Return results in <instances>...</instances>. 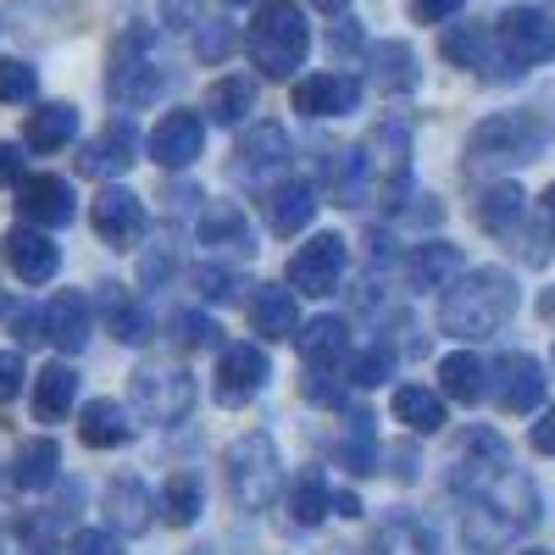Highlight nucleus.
<instances>
[{"instance_id":"nucleus-1","label":"nucleus","mask_w":555,"mask_h":555,"mask_svg":"<svg viewBox=\"0 0 555 555\" xmlns=\"http://www.w3.org/2000/svg\"><path fill=\"white\" fill-rule=\"evenodd\" d=\"M517 278L505 267H473L467 278H455L444 306H439V328L461 345H478V339H494L505 322L517 317Z\"/></svg>"},{"instance_id":"nucleus-2","label":"nucleus","mask_w":555,"mask_h":555,"mask_svg":"<svg viewBox=\"0 0 555 555\" xmlns=\"http://www.w3.org/2000/svg\"><path fill=\"white\" fill-rule=\"evenodd\" d=\"M411 183V133L400 122H378L361 139V156L350 162L345 206H400Z\"/></svg>"},{"instance_id":"nucleus-3","label":"nucleus","mask_w":555,"mask_h":555,"mask_svg":"<svg viewBox=\"0 0 555 555\" xmlns=\"http://www.w3.org/2000/svg\"><path fill=\"white\" fill-rule=\"evenodd\" d=\"M245 44H250V62L267 78H289L311 51V28H306L295 0H267V7L256 12V23H250V34H245Z\"/></svg>"},{"instance_id":"nucleus-4","label":"nucleus","mask_w":555,"mask_h":555,"mask_svg":"<svg viewBox=\"0 0 555 555\" xmlns=\"http://www.w3.org/2000/svg\"><path fill=\"white\" fill-rule=\"evenodd\" d=\"M539 151H544V128L522 112H505V117H489L473 128L467 172H512V167L539 162Z\"/></svg>"},{"instance_id":"nucleus-5","label":"nucleus","mask_w":555,"mask_h":555,"mask_svg":"<svg viewBox=\"0 0 555 555\" xmlns=\"http://www.w3.org/2000/svg\"><path fill=\"white\" fill-rule=\"evenodd\" d=\"M512 473H517L512 450H505V439L489 434V428H467L450 444V461H444V478L461 500H489Z\"/></svg>"},{"instance_id":"nucleus-6","label":"nucleus","mask_w":555,"mask_h":555,"mask_svg":"<svg viewBox=\"0 0 555 555\" xmlns=\"http://www.w3.org/2000/svg\"><path fill=\"white\" fill-rule=\"evenodd\" d=\"M228 489H234L240 512H267V505L284 494V461H278L272 434H245L228 450Z\"/></svg>"},{"instance_id":"nucleus-7","label":"nucleus","mask_w":555,"mask_h":555,"mask_svg":"<svg viewBox=\"0 0 555 555\" xmlns=\"http://www.w3.org/2000/svg\"><path fill=\"white\" fill-rule=\"evenodd\" d=\"M128 405L145 416V423L172 428L195 405V378L183 373V366H172V361H151V366H139V373L128 378Z\"/></svg>"},{"instance_id":"nucleus-8","label":"nucleus","mask_w":555,"mask_h":555,"mask_svg":"<svg viewBox=\"0 0 555 555\" xmlns=\"http://www.w3.org/2000/svg\"><path fill=\"white\" fill-rule=\"evenodd\" d=\"M162 73H156V62L145 56V34H122L117 39V51H112V73H106V95L122 106V112H139V106H151L156 95H162Z\"/></svg>"},{"instance_id":"nucleus-9","label":"nucleus","mask_w":555,"mask_h":555,"mask_svg":"<svg viewBox=\"0 0 555 555\" xmlns=\"http://www.w3.org/2000/svg\"><path fill=\"white\" fill-rule=\"evenodd\" d=\"M494 34H500V51H505V67L512 73L544 67L555 56V23L539 7H505Z\"/></svg>"},{"instance_id":"nucleus-10","label":"nucleus","mask_w":555,"mask_h":555,"mask_svg":"<svg viewBox=\"0 0 555 555\" xmlns=\"http://www.w3.org/2000/svg\"><path fill=\"white\" fill-rule=\"evenodd\" d=\"M339 278H345V240L339 234H317L289 261V289L295 295H317L322 300V295L339 289Z\"/></svg>"},{"instance_id":"nucleus-11","label":"nucleus","mask_w":555,"mask_h":555,"mask_svg":"<svg viewBox=\"0 0 555 555\" xmlns=\"http://www.w3.org/2000/svg\"><path fill=\"white\" fill-rule=\"evenodd\" d=\"M267 378H272V361L261 345H222V356H217V400L222 405L256 400L267 389Z\"/></svg>"},{"instance_id":"nucleus-12","label":"nucleus","mask_w":555,"mask_h":555,"mask_svg":"<svg viewBox=\"0 0 555 555\" xmlns=\"http://www.w3.org/2000/svg\"><path fill=\"white\" fill-rule=\"evenodd\" d=\"M201 151H206V122H201V112H167V117L151 128V156H156V167H167V172L201 162Z\"/></svg>"},{"instance_id":"nucleus-13","label":"nucleus","mask_w":555,"mask_h":555,"mask_svg":"<svg viewBox=\"0 0 555 555\" xmlns=\"http://www.w3.org/2000/svg\"><path fill=\"white\" fill-rule=\"evenodd\" d=\"M17 206H23V222H39V228H62L73 222L78 211V195L62 172H34L17 183Z\"/></svg>"},{"instance_id":"nucleus-14","label":"nucleus","mask_w":555,"mask_h":555,"mask_svg":"<svg viewBox=\"0 0 555 555\" xmlns=\"http://www.w3.org/2000/svg\"><path fill=\"white\" fill-rule=\"evenodd\" d=\"M494 395H500V411L505 416H528V411H539V400H544V366L533 361V356H522V350H512V356H500V366H494Z\"/></svg>"},{"instance_id":"nucleus-15","label":"nucleus","mask_w":555,"mask_h":555,"mask_svg":"<svg viewBox=\"0 0 555 555\" xmlns=\"http://www.w3.org/2000/svg\"><path fill=\"white\" fill-rule=\"evenodd\" d=\"M7 261H12V272L23 278V284H51L56 267H62V250L39 222H17L7 234Z\"/></svg>"},{"instance_id":"nucleus-16","label":"nucleus","mask_w":555,"mask_h":555,"mask_svg":"<svg viewBox=\"0 0 555 555\" xmlns=\"http://www.w3.org/2000/svg\"><path fill=\"white\" fill-rule=\"evenodd\" d=\"M95 234L112 245V250H133L145 240V201L133 190H101L95 201Z\"/></svg>"},{"instance_id":"nucleus-17","label":"nucleus","mask_w":555,"mask_h":555,"mask_svg":"<svg viewBox=\"0 0 555 555\" xmlns=\"http://www.w3.org/2000/svg\"><path fill=\"white\" fill-rule=\"evenodd\" d=\"M361 106V78L350 73H317L295 83V112L306 117H350Z\"/></svg>"},{"instance_id":"nucleus-18","label":"nucleus","mask_w":555,"mask_h":555,"mask_svg":"<svg viewBox=\"0 0 555 555\" xmlns=\"http://www.w3.org/2000/svg\"><path fill=\"white\" fill-rule=\"evenodd\" d=\"M261 211H267V228H272V234H278V240H289V234H300V228H311V217H317V195H311V183L289 178V183H272L267 201H261Z\"/></svg>"},{"instance_id":"nucleus-19","label":"nucleus","mask_w":555,"mask_h":555,"mask_svg":"<svg viewBox=\"0 0 555 555\" xmlns=\"http://www.w3.org/2000/svg\"><path fill=\"white\" fill-rule=\"evenodd\" d=\"M494 39H500V34H489L483 23H455V28H444L439 51H444L455 67H473V73L500 78L505 67H500V56H494Z\"/></svg>"},{"instance_id":"nucleus-20","label":"nucleus","mask_w":555,"mask_h":555,"mask_svg":"<svg viewBox=\"0 0 555 555\" xmlns=\"http://www.w3.org/2000/svg\"><path fill=\"white\" fill-rule=\"evenodd\" d=\"M240 162V178H267V172H278V167H289V133L278 128V122H256L245 139H240V151H234Z\"/></svg>"},{"instance_id":"nucleus-21","label":"nucleus","mask_w":555,"mask_h":555,"mask_svg":"<svg viewBox=\"0 0 555 555\" xmlns=\"http://www.w3.org/2000/svg\"><path fill=\"white\" fill-rule=\"evenodd\" d=\"M250 322L261 339H295L300 334V306H295V289H278V284H261L250 295Z\"/></svg>"},{"instance_id":"nucleus-22","label":"nucleus","mask_w":555,"mask_h":555,"mask_svg":"<svg viewBox=\"0 0 555 555\" xmlns=\"http://www.w3.org/2000/svg\"><path fill=\"white\" fill-rule=\"evenodd\" d=\"M78 439L89 450H122L133 439V423H128V411L117 400H89L78 411Z\"/></svg>"},{"instance_id":"nucleus-23","label":"nucleus","mask_w":555,"mask_h":555,"mask_svg":"<svg viewBox=\"0 0 555 555\" xmlns=\"http://www.w3.org/2000/svg\"><path fill=\"white\" fill-rule=\"evenodd\" d=\"M295 350H300L306 366H328L334 373V366L350 356V328L339 317H317V322H306V328L295 334Z\"/></svg>"},{"instance_id":"nucleus-24","label":"nucleus","mask_w":555,"mask_h":555,"mask_svg":"<svg viewBox=\"0 0 555 555\" xmlns=\"http://www.w3.org/2000/svg\"><path fill=\"white\" fill-rule=\"evenodd\" d=\"M373 555H439V539L423 517H411V512H395L378 522L373 533Z\"/></svg>"},{"instance_id":"nucleus-25","label":"nucleus","mask_w":555,"mask_h":555,"mask_svg":"<svg viewBox=\"0 0 555 555\" xmlns=\"http://www.w3.org/2000/svg\"><path fill=\"white\" fill-rule=\"evenodd\" d=\"M128 167H133V133H128V122L106 128L101 139H89L83 156H78V172L83 178H122Z\"/></svg>"},{"instance_id":"nucleus-26","label":"nucleus","mask_w":555,"mask_h":555,"mask_svg":"<svg viewBox=\"0 0 555 555\" xmlns=\"http://www.w3.org/2000/svg\"><path fill=\"white\" fill-rule=\"evenodd\" d=\"M151 512H156V500H151V489L139 483V478H117V483L106 489V517H112L117 533L139 539V533L151 528Z\"/></svg>"},{"instance_id":"nucleus-27","label":"nucleus","mask_w":555,"mask_h":555,"mask_svg":"<svg viewBox=\"0 0 555 555\" xmlns=\"http://www.w3.org/2000/svg\"><path fill=\"white\" fill-rule=\"evenodd\" d=\"M44 328H51V345H62L67 356H78L89 345V300L78 289H62L51 306H44Z\"/></svg>"},{"instance_id":"nucleus-28","label":"nucleus","mask_w":555,"mask_h":555,"mask_svg":"<svg viewBox=\"0 0 555 555\" xmlns=\"http://www.w3.org/2000/svg\"><path fill=\"white\" fill-rule=\"evenodd\" d=\"M478 222L489 228L494 240L522 234V222H528V195L517 190V183H489L483 201H478Z\"/></svg>"},{"instance_id":"nucleus-29","label":"nucleus","mask_w":555,"mask_h":555,"mask_svg":"<svg viewBox=\"0 0 555 555\" xmlns=\"http://www.w3.org/2000/svg\"><path fill=\"white\" fill-rule=\"evenodd\" d=\"M405 272H411V284L416 289H450L461 272H467V256H461L455 245H416V256L405 261Z\"/></svg>"},{"instance_id":"nucleus-30","label":"nucleus","mask_w":555,"mask_h":555,"mask_svg":"<svg viewBox=\"0 0 555 555\" xmlns=\"http://www.w3.org/2000/svg\"><path fill=\"white\" fill-rule=\"evenodd\" d=\"M73 400H78V373H73L67 361H51L34 378V411H39V423H62V416L73 411Z\"/></svg>"},{"instance_id":"nucleus-31","label":"nucleus","mask_w":555,"mask_h":555,"mask_svg":"<svg viewBox=\"0 0 555 555\" xmlns=\"http://www.w3.org/2000/svg\"><path fill=\"white\" fill-rule=\"evenodd\" d=\"M439 389H444L450 400H461V405H478V400L489 395V366H483L473 350H455V356L439 361Z\"/></svg>"},{"instance_id":"nucleus-32","label":"nucleus","mask_w":555,"mask_h":555,"mask_svg":"<svg viewBox=\"0 0 555 555\" xmlns=\"http://www.w3.org/2000/svg\"><path fill=\"white\" fill-rule=\"evenodd\" d=\"M101 317H106V328H112L122 345H145V339H151L145 306H139L122 284H106V289H101Z\"/></svg>"},{"instance_id":"nucleus-33","label":"nucleus","mask_w":555,"mask_h":555,"mask_svg":"<svg viewBox=\"0 0 555 555\" xmlns=\"http://www.w3.org/2000/svg\"><path fill=\"white\" fill-rule=\"evenodd\" d=\"M73 133H78V112H73L67 101H51V106H39V112H28V122H23V139H28V151H62Z\"/></svg>"},{"instance_id":"nucleus-34","label":"nucleus","mask_w":555,"mask_h":555,"mask_svg":"<svg viewBox=\"0 0 555 555\" xmlns=\"http://www.w3.org/2000/svg\"><path fill=\"white\" fill-rule=\"evenodd\" d=\"M395 423H405L411 434H439L444 428V400L434 395V389H423V384H405V389H395Z\"/></svg>"},{"instance_id":"nucleus-35","label":"nucleus","mask_w":555,"mask_h":555,"mask_svg":"<svg viewBox=\"0 0 555 555\" xmlns=\"http://www.w3.org/2000/svg\"><path fill=\"white\" fill-rule=\"evenodd\" d=\"M56 467H62L56 439H23V450L12 461V483L17 489H51L56 483Z\"/></svg>"},{"instance_id":"nucleus-36","label":"nucleus","mask_w":555,"mask_h":555,"mask_svg":"<svg viewBox=\"0 0 555 555\" xmlns=\"http://www.w3.org/2000/svg\"><path fill=\"white\" fill-rule=\"evenodd\" d=\"M373 83L389 89V95H400V89L416 83V56H411L405 39H384L378 51H373Z\"/></svg>"},{"instance_id":"nucleus-37","label":"nucleus","mask_w":555,"mask_h":555,"mask_svg":"<svg viewBox=\"0 0 555 555\" xmlns=\"http://www.w3.org/2000/svg\"><path fill=\"white\" fill-rule=\"evenodd\" d=\"M250 106H256V83H250L245 73L217 78V83L206 89V117H211V122H240Z\"/></svg>"},{"instance_id":"nucleus-38","label":"nucleus","mask_w":555,"mask_h":555,"mask_svg":"<svg viewBox=\"0 0 555 555\" xmlns=\"http://www.w3.org/2000/svg\"><path fill=\"white\" fill-rule=\"evenodd\" d=\"M201 500H206V489H201L195 473H172L167 489H162V517H167L172 528H190V522L201 517Z\"/></svg>"},{"instance_id":"nucleus-39","label":"nucleus","mask_w":555,"mask_h":555,"mask_svg":"<svg viewBox=\"0 0 555 555\" xmlns=\"http://www.w3.org/2000/svg\"><path fill=\"white\" fill-rule=\"evenodd\" d=\"M289 512H295V522H322L334 512V489L322 483V473H300L295 483H289Z\"/></svg>"},{"instance_id":"nucleus-40","label":"nucleus","mask_w":555,"mask_h":555,"mask_svg":"<svg viewBox=\"0 0 555 555\" xmlns=\"http://www.w3.org/2000/svg\"><path fill=\"white\" fill-rule=\"evenodd\" d=\"M201 240L206 245H234V250L250 256V228H245V217L234 206H217L211 217H201Z\"/></svg>"},{"instance_id":"nucleus-41","label":"nucleus","mask_w":555,"mask_h":555,"mask_svg":"<svg viewBox=\"0 0 555 555\" xmlns=\"http://www.w3.org/2000/svg\"><path fill=\"white\" fill-rule=\"evenodd\" d=\"M39 95V73L28 62H0V106H23Z\"/></svg>"},{"instance_id":"nucleus-42","label":"nucleus","mask_w":555,"mask_h":555,"mask_svg":"<svg viewBox=\"0 0 555 555\" xmlns=\"http://www.w3.org/2000/svg\"><path fill=\"white\" fill-rule=\"evenodd\" d=\"M389 366H395V356H389L384 345H373V350L350 356V384H361V389H378V384L389 378Z\"/></svg>"},{"instance_id":"nucleus-43","label":"nucleus","mask_w":555,"mask_h":555,"mask_svg":"<svg viewBox=\"0 0 555 555\" xmlns=\"http://www.w3.org/2000/svg\"><path fill=\"white\" fill-rule=\"evenodd\" d=\"M178 328H183V345H195V350H217L222 345V328L211 317H201V311H183Z\"/></svg>"},{"instance_id":"nucleus-44","label":"nucleus","mask_w":555,"mask_h":555,"mask_svg":"<svg viewBox=\"0 0 555 555\" xmlns=\"http://www.w3.org/2000/svg\"><path fill=\"white\" fill-rule=\"evenodd\" d=\"M300 389H306L311 405H339L345 400V389H339V378L328 373V366H306V384Z\"/></svg>"},{"instance_id":"nucleus-45","label":"nucleus","mask_w":555,"mask_h":555,"mask_svg":"<svg viewBox=\"0 0 555 555\" xmlns=\"http://www.w3.org/2000/svg\"><path fill=\"white\" fill-rule=\"evenodd\" d=\"M23 378H28V366H23V350H0V405L23 395Z\"/></svg>"},{"instance_id":"nucleus-46","label":"nucleus","mask_w":555,"mask_h":555,"mask_svg":"<svg viewBox=\"0 0 555 555\" xmlns=\"http://www.w3.org/2000/svg\"><path fill=\"white\" fill-rule=\"evenodd\" d=\"M73 555H122V544L112 528H83V533H73Z\"/></svg>"},{"instance_id":"nucleus-47","label":"nucleus","mask_w":555,"mask_h":555,"mask_svg":"<svg viewBox=\"0 0 555 555\" xmlns=\"http://www.w3.org/2000/svg\"><path fill=\"white\" fill-rule=\"evenodd\" d=\"M12 328H17L23 350H28V345H39V339H51V328H44V311H39V306H23V311H17V322H12Z\"/></svg>"},{"instance_id":"nucleus-48","label":"nucleus","mask_w":555,"mask_h":555,"mask_svg":"<svg viewBox=\"0 0 555 555\" xmlns=\"http://www.w3.org/2000/svg\"><path fill=\"white\" fill-rule=\"evenodd\" d=\"M455 7H461V0H411V12L423 23H444V17H455Z\"/></svg>"},{"instance_id":"nucleus-49","label":"nucleus","mask_w":555,"mask_h":555,"mask_svg":"<svg viewBox=\"0 0 555 555\" xmlns=\"http://www.w3.org/2000/svg\"><path fill=\"white\" fill-rule=\"evenodd\" d=\"M7 183H23V151L17 145H0V190Z\"/></svg>"},{"instance_id":"nucleus-50","label":"nucleus","mask_w":555,"mask_h":555,"mask_svg":"<svg viewBox=\"0 0 555 555\" xmlns=\"http://www.w3.org/2000/svg\"><path fill=\"white\" fill-rule=\"evenodd\" d=\"M533 450H539V455H555V405L533 423Z\"/></svg>"},{"instance_id":"nucleus-51","label":"nucleus","mask_w":555,"mask_h":555,"mask_svg":"<svg viewBox=\"0 0 555 555\" xmlns=\"http://www.w3.org/2000/svg\"><path fill=\"white\" fill-rule=\"evenodd\" d=\"M356 44H361V34H356V23H345V17H339V28L328 34V51H334V56H350V51H356Z\"/></svg>"},{"instance_id":"nucleus-52","label":"nucleus","mask_w":555,"mask_h":555,"mask_svg":"<svg viewBox=\"0 0 555 555\" xmlns=\"http://www.w3.org/2000/svg\"><path fill=\"white\" fill-rule=\"evenodd\" d=\"M201 28H206L201 56H222V51H228V28H222V23H201Z\"/></svg>"},{"instance_id":"nucleus-53","label":"nucleus","mask_w":555,"mask_h":555,"mask_svg":"<svg viewBox=\"0 0 555 555\" xmlns=\"http://www.w3.org/2000/svg\"><path fill=\"white\" fill-rule=\"evenodd\" d=\"M334 512H339V517H361V500H356L350 489H334Z\"/></svg>"},{"instance_id":"nucleus-54","label":"nucleus","mask_w":555,"mask_h":555,"mask_svg":"<svg viewBox=\"0 0 555 555\" xmlns=\"http://www.w3.org/2000/svg\"><path fill=\"white\" fill-rule=\"evenodd\" d=\"M311 7H317L322 17H345V7H350V0H311Z\"/></svg>"},{"instance_id":"nucleus-55","label":"nucleus","mask_w":555,"mask_h":555,"mask_svg":"<svg viewBox=\"0 0 555 555\" xmlns=\"http://www.w3.org/2000/svg\"><path fill=\"white\" fill-rule=\"evenodd\" d=\"M544 217H550V228H555V183L544 190Z\"/></svg>"},{"instance_id":"nucleus-56","label":"nucleus","mask_w":555,"mask_h":555,"mask_svg":"<svg viewBox=\"0 0 555 555\" xmlns=\"http://www.w3.org/2000/svg\"><path fill=\"white\" fill-rule=\"evenodd\" d=\"M544 317H550V322H555V289H550V295H544Z\"/></svg>"},{"instance_id":"nucleus-57","label":"nucleus","mask_w":555,"mask_h":555,"mask_svg":"<svg viewBox=\"0 0 555 555\" xmlns=\"http://www.w3.org/2000/svg\"><path fill=\"white\" fill-rule=\"evenodd\" d=\"M7 306H12V300H7V289H0V317H7Z\"/></svg>"},{"instance_id":"nucleus-58","label":"nucleus","mask_w":555,"mask_h":555,"mask_svg":"<svg viewBox=\"0 0 555 555\" xmlns=\"http://www.w3.org/2000/svg\"><path fill=\"white\" fill-rule=\"evenodd\" d=\"M522 555H550V550H522Z\"/></svg>"},{"instance_id":"nucleus-59","label":"nucleus","mask_w":555,"mask_h":555,"mask_svg":"<svg viewBox=\"0 0 555 555\" xmlns=\"http://www.w3.org/2000/svg\"><path fill=\"white\" fill-rule=\"evenodd\" d=\"M190 555H211V550H190Z\"/></svg>"},{"instance_id":"nucleus-60","label":"nucleus","mask_w":555,"mask_h":555,"mask_svg":"<svg viewBox=\"0 0 555 555\" xmlns=\"http://www.w3.org/2000/svg\"><path fill=\"white\" fill-rule=\"evenodd\" d=\"M550 7H555V0H550Z\"/></svg>"},{"instance_id":"nucleus-61","label":"nucleus","mask_w":555,"mask_h":555,"mask_svg":"<svg viewBox=\"0 0 555 555\" xmlns=\"http://www.w3.org/2000/svg\"><path fill=\"white\" fill-rule=\"evenodd\" d=\"M234 7H240V0H234Z\"/></svg>"}]
</instances>
